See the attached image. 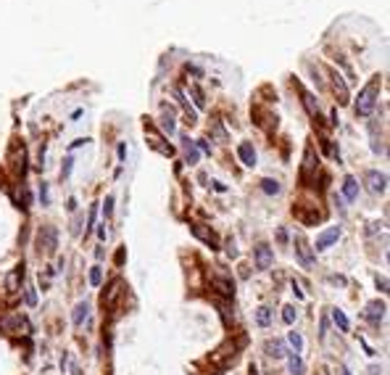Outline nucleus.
Returning a JSON list of instances; mask_svg holds the SVG:
<instances>
[{
  "mask_svg": "<svg viewBox=\"0 0 390 375\" xmlns=\"http://www.w3.org/2000/svg\"><path fill=\"white\" fill-rule=\"evenodd\" d=\"M340 375H351V373H348V370H343V373H340Z\"/></svg>",
  "mask_w": 390,
  "mask_h": 375,
  "instance_id": "obj_38",
  "label": "nucleus"
},
{
  "mask_svg": "<svg viewBox=\"0 0 390 375\" xmlns=\"http://www.w3.org/2000/svg\"><path fill=\"white\" fill-rule=\"evenodd\" d=\"M121 262H124V249H119V254H116V264L121 267Z\"/></svg>",
  "mask_w": 390,
  "mask_h": 375,
  "instance_id": "obj_37",
  "label": "nucleus"
},
{
  "mask_svg": "<svg viewBox=\"0 0 390 375\" xmlns=\"http://www.w3.org/2000/svg\"><path fill=\"white\" fill-rule=\"evenodd\" d=\"M332 87H335V95H338V103L340 106H348L351 95H348V87H346V82H343L340 74H332Z\"/></svg>",
  "mask_w": 390,
  "mask_h": 375,
  "instance_id": "obj_12",
  "label": "nucleus"
},
{
  "mask_svg": "<svg viewBox=\"0 0 390 375\" xmlns=\"http://www.w3.org/2000/svg\"><path fill=\"white\" fill-rule=\"evenodd\" d=\"M24 291H27V304H29V307H35V304H37V293H35V288H32V286H27Z\"/></svg>",
  "mask_w": 390,
  "mask_h": 375,
  "instance_id": "obj_31",
  "label": "nucleus"
},
{
  "mask_svg": "<svg viewBox=\"0 0 390 375\" xmlns=\"http://www.w3.org/2000/svg\"><path fill=\"white\" fill-rule=\"evenodd\" d=\"M198 148H201V151H206V154H211V145L206 143V140H198Z\"/></svg>",
  "mask_w": 390,
  "mask_h": 375,
  "instance_id": "obj_35",
  "label": "nucleus"
},
{
  "mask_svg": "<svg viewBox=\"0 0 390 375\" xmlns=\"http://www.w3.org/2000/svg\"><path fill=\"white\" fill-rule=\"evenodd\" d=\"M295 317H298V312H295V307H293V304H287V307L282 309V320H285V323L290 325V323H295Z\"/></svg>",
  "mask_w": 390,
  "mask_h": 375,
  "instance_id": "obj_28",
  "label": "nucleus"
},
{
  "mask_svg": "<svg viewBox=\"0 0 390 375\" xmlns=\"http://www.w3.org/2000/svg\"><path fill=\"white\" fill-rule=\"evenodd\" d=\"M161 127L166 129V132H174V114L169 111V109H164V114H161Z\"/></svg>",
  "mask_w": 390,
  "mask_h": 375,
  "instance_id": "obj_22",
  "label": "nucleus"
},
{
  "mask_svg": "<svg viewBox=\"0 0 390 375\" xmlns=\"http://www.w3.org/2000/svg\"><path fill=\"white\" fill-rule=\"evenodd\" d=\"M338 238H340V227H330V230H324L322 235L317 238V251H324V249H330L332 243H338Z\"/></svg>",
  "mask_w": 390,
  "mask_h": 375,
  "instance_id": "obj_9",
  "label": "nucleus"
},
{
  "mask_svg": "<svg viewBox=\"0 0 390 375\" xmlns=\"http://www.w3.org/2000/svg\"><path fill=\"white\" fill-rule=\"evenodd\" d=\"M380 87H382V80L380 77H372L369 85L358 93V98H356V117H369V114L377 109Z\"/></svg>",
  "mask_w": 390,
  "mask_h": 375,
  "instance_id": "obj_1",
  "label": "nucleus"
},
{
  "mask_svg": "<svg viewBox=\"0 0 390 375\" xmlns=\"http://www.w3.org/2000/svg\"><path fill=\"white\" fill-rule=\"evenodd\" d=\"M332 320H335V325H338L340 331H348V328H351V323H348V317L343 315L340 309H332Z\"/></svg>",
  "mask_w": 390,
  "mask_h": 375,
  "instance_id": "obj_25",
  "label": "nucleus"
},
{
  "mask_svg": "<svg viewBox=\"0 0 390 375\" xmlns=\"http://www.w3.org/2000/svg\"><path fill=\"white\" fill-rule=\"evenodd\" d=\"M238 156H240V162L246 164V167H256V151H253V145H250V143H240Z\"/></svg>",
  "mask_w": 390,
  "mask_h": 375,
  "instance_id": "obj_14",
  "label": "nucleus"
},
{
  "mask_svg": "<svg viewBox=\"0 0 390 375\" xmlns=\"http://www.w3.org/2000/svg\"><path fill=\"white\" fill-rule=\"evenodd\" d=\"M37 249L45 251L48 256L56 254V249H58V230L53 225L40 227V233H37Z\"/></svg>",
  "mask_w": 390,
  "mask_h": 375,
  "instance_id": "obj_2",
  "label": "nucleus"
},
{
  "mask_svg": "<svg viewBox=\"0 0 390 375\" xmlns=\"http://www.w3.org/2000/svg\"><path fill=\"white\" fill-rule=\"evenodd\" d=\"M87 315H90V304H87V301H79V304H76V307H74L71 323H74L76 328H79V325H82V323H85V320H87Z\"/></svg>",
  "mask_w": 390,
  "mask_h": 375,
  "instance_id": "obj_17",
  "label": "nucleus"
},
{
  "mask_svg": "<svg viewBox=\"0 0 390 375\" xmlns=\"http://www.w3.org/2000/svg\"><path fill=\"white\" fill-rule=\"evenodd\" d=\"M211 286L219 291L221 296H235V283L232 280H227V278H211Z\"/></svg>",
  "mask_w": 390,
  "mask_h": 375,
  "instance_id": "obj_15",
  "label": "nucleus"
},
{
  "mask_svg": "<svg viewBox=\"0 0 390 375\" xmlns=\"http://www.w3.org/2000/svg\"><path fill=\"white\" fill-rule=\"evenodd\" d=\"M40 198H42V204H45V206L50 204V196H48V188H45V182H42V188H40Z\"/></svg>",
  "mask_w": 390,
  "mask_h": 375,
  "instance_id": "obj_34",
  "label": "nucleus"
},
{
  "mask_svg": "<svg viewBox=\"0 0 390 375\" xmlns=\"http://www.w3.org/2000/svg\"><path fill=\"white\" fill-rule=\"evenodd\" d=\"M364 180H366V185H369L372 193H385V190H388V174L385 172L369 169V172L364 174Z\"/></svg>",
  "mask_w": 390,
  "mask_h": 375,
  "instance_id": "obj_3",
  "label": "nucleus"
},
{
  "mask_svg": "<svg viewBox=\"0 0 390 375\" xmlns=\"http://www.w3.org/2000/svg\"><path fill=\"white\" fill-rule=\"evenodd\" d=\"M90 283H93V286H101V283H103L101 267H93V270H90Z\"/></svg>",
  "mask_w": 390,
  "mask_h": 375,
  "instance_id": "obj_30",
  "label": "nucleus"
},
{
  "mask_svg": "<svg viewBox=\"0 0 390 375\" xmlns=\"http://www.w3.org/2000/svg\"><path fill=\"white\" fill-rule=\"evenodd\" d=\"M385 312H388V307H385V301H369L366 304V312H364V317L369 320L372 325H380L382 320H385Z\"/></svg>",
  "mask_w": 390,
  "mask_h": 375,
  "instance_id": "obj_4",
  "label": "nucleus"
},
{
  "mask_svg": "<svg viewBox=\"0 0 390 375\" xmlns=\"http://www.w3.org/2000/svg\"><path fill=\"white\" fill-rule=\"evenodd\" d=\"M266 354L269 357H285V346H282V341H266Z\"/></svg>",
  "mask_w": 390,
  "mask_h": 375,
  "instance_id": "obj_21",
  "label": "nucleus"
},
{
  "mask_svg": "<svg viewBox=\"0 0 390 375\" xmlns=\"http://www.w3.org/2000/svg\"><path fill=\"white\" fill-rule=\"evenodd\" d=\"M103 211H106V217H111V211H113V196H106V206H103Z\"/></svg>",
  "mask_w": 390,
  "mask_h": 375,
  "instance_id": "obj_33",
  "label": "nucleus"
},
{
  "mask_svg": "<svg viewBox=\"0 0 390 375\" xmlns=\"http://www.w3.org/2000/svg\"><path fill=\"white\" fill-rule=\"evenodd\" d=\"M21 283H24V264L13 267V270L8 272V278H5V291H8L11 296L19 293V291H21Z\"/></svg>",
  "mask_w": 390,
  "mask_h": 375,
  "instance_id": "obj_5",
  "label": "nucleus"
},
{
  "mask_svg": "<svg viewBox=\"0 0 390 375\" xmlns=\"http://www.w3.org/2000/svg\"><path fill=\"white\" fill-rule=\"evenodd\" d=\"M182 143H185V162L187 164H198V156H201V154H198V145L190 143L185 135H182Z\"/></svg>",
  "mask_w": 390,
  "mask_h": 375,
  "instance_id": "obj_19",
  "label": "nucleus"
},
{
  "mask_svg": "<svg viewBox=\"0 0 390 375\" xmlns=\"http://www.w3.org/2000/svg\"><path fill=\"white\" fill-rule=\"evenodd\" d=\"M253 259H256V267H258V270H269L272 262H274V254H272V249L266 246V243H261V246L256 249Z\"/></svg>",
  "mask_w": 390,
  "mask_h": 375,
  "instance_id": "obj_8",
  "label": "nucleus"
},
{
  "mask_svg": "<svg viewBox=\"0 0 390 375\" xmlns=\"http://www.w3.org/2000/svg\"><path fill=\"white\" fill-rule=\"evenodd\" d=\"M190 93H193V98H195V106H198V109H206V101H203V93H201V87H198V85H193V87H190Z\"/></svg>",
  "mask_w": 390,
  "mask_h": 375,
  "instance_id": "obj_29",
  "label": "nucleus"
},
{
  "mask_svg": "<svg viewBox=\"0 0 390 375\" xmlns=\"http://www.w3.org/2000/svg\"><path fill=\"white\" fill-rule=\"evenodd\" d=\"M295 254H298V259H301V264H303V267H311V264H314L311 249H309V243H306L303 238H298V241H295Z\"/></svg>",
  "mask_w": 390,
  "mask_h": 375,
  "instance_id": "obj_13",
  "label": "nucleus"
},
{
  "mask_svg": "<svg viewBox=\"0 0 390 375\" xmlns=\"http://www.w3.org/2000/svg\"><path fill=\"white\" fill-rule=\"evenodd\" d=\"M377 288H382V291H388V280H385V278H377Z\"/></svg>",
  "mask_w": 390,
  "mask_h": 375,
  "instance_id": "obj_36",
  "label": "nucleus"
},
{
  "mask_svg": "<svg viewBox=\"0 0 390 375\" xmlns=\"http://www.w3.org/2000/svg\"><path fill=\"white\" fill-rule=\"evenodd\" d=\"M174 98H177V101L182 103V109H185V111H187V117H190V125H193V122H195L198 117H195V111L190 109V103L185 101V95H182V90H174Z\"/></svg>",
  "mask_w": 390,
  "mask_h": 375,
  "instance_id": "obj_23",
  "label": "nucleus"
},
{
  "mask_svg": "<svg viewBox=\"0 0 390 375\" xmlns=\"http://www.w3.org/2000/svg\"><path fill=\"white\" fill-rule=\"evenodd\" d=\"M287 370H290V375H303L306 373V365H303V359H301V354H290L287 357Z\"/></svg>",
  "mask_w": 390,
  "mask_h": 375,
  "instance_id": "obj_18",
  "label": "nucleus"
},
{
  "mask_svg": "<svg viewBox=\"0 0 390 375\" xmlns=\"http://www.w3.org/2000/svg\"><path fill=\"white\" fill-rule=\"evenodd\" d=\"M3 328H5L8 333H21V331L29 333V323H27V320L21 317V315H11V317H5V320H3Z\"/></svg>",
  "mask_w": 390,
  "mask_h": 375,
  "instance_id": "obj_10",
  "label": "nucleus"
},
{
  "mask_svg": "<svg viewBox=\"0 0 390 375\" xmlns=\"http://www.w3.org/2000/svg\"><path fill=\"white\" fill-rule=\"evenodd\" d=\"M343 198H346V201H356L358 198V182L354 177L343 180Z\"/></svg>",
  "mask_w": 390,
  "mask_h": 375,
  "instance_id": "obj_16",
  "label": "nucleus"
},
{
  "mask_svg": "<svg viewBox=\"0 0 390 375\" xmlns=\"http://www.w3.org/2000/svg\"><path fill=\"white\" fill-rule=\"evenodd\" d=\"M301 95H303V103H306V109H309V114H311V117H314L317 122H322V117H319V106L314 103V95H311V93H306V90H303Z\"/></svg>",
  "mask_w": 390,
  "mask_h": 375,
  "instance_id": "obj_20",
  "label": "nucleus"
},
{
  "mask_svg": "<svg viewBox=\"0 0 390 375\" xmlns=\"http://www.w3.org/2000/svg\"><path fill=\"white\" fill-rule=\"evenodd\" d=\"M193 235L195 238H201L206 246H211V249H219V238H216V233L209 230L206 225H193Z\"/></svg>",
  "mask_w": 390,
  "mask_h": 375,
  "instance_id": "obj_7",
  "label": "nucleus"
},
{
  "mask_svg": "<svg viewBox=\"0 0 390 375\" xmlns=\"http://www.w3.org/2000/svg\"><path fill=\"white\" fill-rule=\"evenodd\" d=\"M261 188H264V193H269V196H277V193H280V182L272 180V177L261 180Z\"/></svg>",
  "mask_w": 390,
  "mask_h": 375,
  "instance_id": "obj_24",
  "label": "nucleus"
},
{
  "mask_svg": "<svg viewBox=\"0 0 390 375\" xmlns=\"http://www.w3.org/2000/svg\"><path fill=\"white\" fill-rule=\"evenodd\" d=\"M121 288H124V283H121V280H113V283H111L108 291L103 293V307H108V309H111L113 304H116V298L121 296Z\"/></svg>",
  "mask_w": 390,
  "mask_h": 375,
  "instance_id": "obj_11",
  "label": "nucleus"
},
{
  "mask_svg": "<svg viewBox=\"0 0 390 375\" xmlns=\"http://www.w3.org/2000/svg\"><path fill=\"white\" fill-rule=\"evenodd\" d=\"M71 164H74V159H66V162H64V169H61V180H66L69 174H71Z\"/></svg>",
  "mask_w": 390,
  "mask_h": 375,
  "instance_id": "obj_32",
  "label": "nucleus"
},
{
  "mask_svg": "<svg viewBox=\"0 0 390 375\" xmlns=\"http://www.w3.org/2000/svg\"><path fill=\"white\" fill-rule=\"evenodd\" d=\"M256 323H258V325H261V328H266V325H269V323H272V312H269V309H266V307H261V309H258V312H256Z\"/></svg>",
  "mask_w": 390,
  "mask_h": 375,
  "instance_id": "obj_26",
  "label": "nucleus"
},
{
  "mask_svg": "<svg viewBox=\"0 0 390 375\" xmlns=\"http://www.w3.org/2000/svg\"><path fill=\"white\" fill-rule=\"evenodd\" d=\"M317 167H319V159H317V154H314V148H306V156H303V167H301V177H303V182H309V177L317 172Z\"/></svg>",
  "mask_w": 390,
  "mask_h": 375,
  "instance_id": "obj_6",
  "label": "nucleus"
},
{
  "mask_svg": "<svg viewBox=\"0 0 390 375\" xmlns=\"http://www.w3.org/2000/svg\"><path fill=\"white\" fill-rule=\"evenodd\" d=\"M287 341H290V346L295 349V354H301V349H303V338H301V335L293 331V333H287Z\"/></svg>",
  "mask_w": 390,
  "mask_h": 375,
  "instance_id": "obj_27",
  "label": "nucleus"
}]
</instances>
